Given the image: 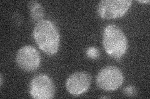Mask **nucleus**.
I'll return each instance as SVG.
<instances>
[{"mask_svg": "<svg viewBox=\"0 0 150 99\" xmlns=\"http://www.w3.org/2000/svg\"><path fill=\"white\" fill-rule=\"evenodd\" d=\"M33 37L39 48L49 56L55 55L59 45V34L54 24L48 20H41L36 24Z\"/></svg>", "mask_w": 150, "mask_h": 99, "instance_id": "nucleus-1", "label": "nucleus"}, {"mask_svg": "<svg viewBox=\"0 0 150 99\" xmlns=\"http://www.w3.org/2000/svg\"><path fill=\"white\" fill-rule=\"evenodd\" d=\"M103 43L106 53L116 60L121 59L128 49L127 38L121 28L115 24L105 27Z\"/></svg>", "mask_w": 150, "mask_h": 99, "instance_id": "nucleus-2", "label": "nucleus"}, {"mask_svg": "<svg viewBox=\"0 0 150 99\" xmlns=\"http://www.w3.org/2000/svg\"><path fill=\"white\" fill-rule=\"evenodd\" d=\"M124 77L120 68L110 66L102 68L96 76L98 87L105 91H113L123 84Z\"/></svg>", "mask_w": 150, "mask_h": 99, "instance_id": "nucleus-3", "label": "nucleus"}, {"mask_svg": "<svg viewBox=\"0 0 150 99\" xmlns=\"http://www.w3.org/2000/svg\"><path fill=\"white\" fill-rule=\"evenodd\" d=\"M30 94L35 99H51L55 93L54 85L51 78L45 74H40L31 79Z\"/></svg>", "mask_w": 150, "mask_h": 99, "instance_id": "nucleus-4", "label": "nucleus"}, {"mask_svg": "<svg viewBox=\"0 0 150 99\" xmlns=\"http://www.w3.org/2000/svg\"><path fill=\"white\" fill-rule=\"evenodd\" d=\"M131 4V0H103L98 4V15L108 19L121 17L128 11Z\"/></svg>", "mask_w": 150, "mask_h": 99, "instance_id": "nucleus-5", "label": "nucleus"}, {"mask_svg": "<svg viewBox=\"0 0 150 99\" xmlns=\"http://www.w3.org/2000/svg\"><path fill=\"white\" fill-rule=\"evenodd\" d=\"M18 67L27 72L34 71L39 67L41 57L35 47L26 45L18 50L16 56Z\"/></svg>", "mask_w": 150, "mask_h": 99, "instance_id": "nucleus-6", "label": "nucleus"}, {"mask_svg": "<svg viewBox=\"0 0 150 99\" xmlns=\"http://www.w3.org/2000/svg\"><path fill=\"white\" fill-rule=\"evenodd\" d=\"M91 81V78L90 74L86 72H77L68 78L66 82V87L69 93L76 96L88 90Z\"/></svg>", "mask_w": 150, "mask_h": 99, "instance_id": "nucleus-7", "label": "nucleus"}, {"mask_svg": "<svg viewBox=\"0 0 150 99\" xmlns=\"http://www.w3.org/2000/svg\"><path fill=\"white\" fill-rule=\"evenodd\" d=\"M28 6L32 21L37 23L41 21L45 15V11L41 4L36 1H32L28 3Z\"/></svg>", "mask_w": 150, "mask_h": 99, "instance_id": "nucleus-8", "label": "nucleus"}, {"mask_svg": "<svg viewBox=\"0 0 150 99\" xmlns=\"http://www.w3.org/2000/svg\"><path fill=\"white\" fill-rule=\"evenodd\" d=\"M86 55L88 58L95 60L99 56V51L95 47H90L86 50Z\"/></svg>", "mask_w": 150, "mask_h": 99, "instance_id": "nucleus-9", "label": "nucleus"}, {"mask_svg": "<svg viewBox=\"0 0 150 99\" xmlns=\"http://www.w3.org/2000/svg\"><path fill=\"white\" fill-rule=\"evenodd\" d=\"M123 93L126 96L134 97L137 95V89H136V88L134 86H129L123 89Z\"/></svg>", "mask_w": 150, "mask_h": 99, "instance_id": "nucleus-10", "label": "nucleus"}, {"mask_svg": "<svg viewBox=\"0 0 150 99\" xmlns=\"http://www.w3.org/2000/svg\"><path fill=\"white\" fill-rule=\"evenodd\" d=\"M3 85V76L2 74L0 75V86H2Z\"/></svg>", "mask_w": 150, "mask_h": 99, "instance_id": "nucleus-11", "label": "nucleus"}, {"mask_svg": "<svg viewBox=\"0 0 150 99\" xmlns=\"http://www.w3.org/2000/svg\"><path fill=\"white\" fill-rule=\"evenodd\" d=\"M138 2L141 3H149V1H148V0H145V1H138Z\"/></svg>", "mask_w": 150, "mask_h": 99, "instance_id": "nucleus-12", "label": "nucleus"}]
</instances>
